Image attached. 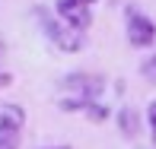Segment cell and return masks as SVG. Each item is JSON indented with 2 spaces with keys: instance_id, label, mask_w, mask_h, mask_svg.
<instances>
[{
  "instance_id": "cell-4",
  "label": "cell",
  "mask_w": 156,
  "mask_h": 149,
  "mask_svg": "<svg viewBox=\"0 0 156 149\" xmlns=\"http://www.w3.org/2000/svg\"><path fill=\"white\" fill-rule=\"evenodd\" d=\"M64 86L80 92V98H99L105 92V80L102 76H93V73H70L64 80Z\"/></svg>"
},
{
  "instance_id": "cell-12",
  "label": "cell",
  "mask_w": 156,
  "mask_h": 149,
  "mask_svg": "<svg viewBox=\"0 0 156 149\" xmlns=\"http://www.w3.org/2000/svg\"><path fill=\"white\" fill-rule=\"evenodd\" d=\"M83 3H86V6H93V3H96V0H83Z\"/></svg>"
},
{
  "instance_id": "cell-1",
  "label": "cell",
  "mask_w": 156,
  "mask_h": 149,
  "mask_svg": "<svg viewBox=\"0 0 156 149\" xmlns=\"http://www.w3.org/2000/svg\"><path fill=\"white\" fill-rule=\"evenodd\" d=\"M35 16H38V22H41V32H45V38L51 41L58 51H64V54H76L83 45H86L83 32H80V29H73V25H67L61 16L54 19L48 10H35Z\"/></svg>"
},
{
  "instance_id": "cell-11",
  "label": "cell",
  "mask_w": 156,
  "mask_h": 149,
  "mask_svg": "<svg viewBox=\"0 0 156 149\" xmlns=\"http://www.w3.org/2000/svg\"><path fill=\"white\" fill-rule=\"evenodd\" d=\"M0 149H16V137H0Z\"/></svg>"
},
{
  "instance_id": "cell-6",
  "label": "cell",
  "mask_w": 156,
  "mask_h": 149,
  "mask_svg": "<svg viewBox=\"0 0 156 149\" xmlns=\"http://www.w3.org/2000/svg\"><path fill=\"white\" fill-rule=\"evenodd\" d=\"M118 127H121L124 137H137L140 133V114L134 108H121L118 111Z\"/></svg>"
},
{
  "instance_id": "cell-5",
  "label": "cell",
  "mask_w": 156,
  "mask_h": 149,
  "mask_svg": "<svg viewBox=\"0 0 156 149\" xmlns=\"http://www.w3.org/2000/svg\"><path fill=\"white\" fill-rule=\"evenodd\" d=\"M26 124V111L13 102H0V137H16Z\"/></svg>"
},
{
  "instance_id": "cell-13",
  "label": "cell",
  "mask_w": 156,
  "mask_h": 149,
  "mask_svg": "<svg viewBox=\"0 0 156 149\" xmlns=\"http://www.w3.org/2000/svg\"><path fill=\"white\" fill-rule=\"evenodd\" d=\"M54 149H70V146H54Z\"/></svg>"
},
{
  "instance_id": "cell-2",
  "label": "cell",
  "mask_w": 156,
  "mask_h": 149,
  "mask_svg": "<svg viewBox=\"0 0 156 149\" xmlns=\"http://www.w3.org/2000/svg\"><path fill=\"white\" fill-rule=\"evenodd\" d=\"M127 41L134 48H150L156 41V22L140 10H127Z\"/></svg>"
},
{
  "instance_id": "cell-7",
  "label": "cell",
  "mask_w": 156,
  "mask_h": 149,
  "mask_svg": "<svg viewBox=\"0 0 156 149\" xmlns=\"http://www.w3.org/2000/svg\"><path fill=\"white\" fill-rule=\"evenodd\" d=\"M86 114H89V120H105L108 117V105H102V102L93 98V102L86 105Z\"/></svg>"
},
{
  "instance_id": "cell-10",
  "label": "cell",
  "mask_w": 156,
  "mask_h": 149,
  "mask_svg": "<svg viewBox=\"0 0 156 149\" xmlns=\"http://www.w3.org/2000/svg\"><path fill=\"white\" fill-rule=\"evenodd\" d=\"M3 48H6V45H3V38H0V57H3ZM10 83H13V76L0 67V86H10Z\"/></svg>"
},
{
  "instance_id": "cell-8",
  "label": "cell",
  "mask_w": 156,
  "mask_h": 149,
  "mask_svg": "<svg viewBox=\"0 0 156 149\" xmlns=\"http://www.w3.org/2000/svg\"><path fill=\"white\" fill-rule=\"evenodd\" d=\"M147 127H150V137L156 146V102H150V108H147Z\"/></svg>"
},
{
  "instance_id": "cell-3",
  "label": "cell",
  "mask_w": 156,
  "mask_h": 149,
  "mask_svg": "<svg viewBox=\"0 0 156 149\" xmlns=\"http://www.w3.org/2000/svg\"><path fill=\"white\" fill-rule=\"evenodd\" d=\"M54 10H58V16L67 25H73V29H80V32H86L89 25H93V10H89L83 0H54Z\"/></svg>"
},
{
  "instance_id": "cell-9",
  "label": "cell",
  "mask_w": 156,
  "mask_h": 149,
  "mask_svg": "<svg viewBox=\"0 0 156 149\" xmlns=\"http://www.w3.org/2000/svg\"><path fill=\"white\" fill-rule=\"evenodd\" d=\"M140 70H144V76H150V80H156V54H153V57H147Z\"/></svg>"
}]
</instances>
